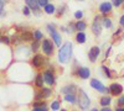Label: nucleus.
<instances>
[{
	"mask_svg": "<svg viewBox=\"0 0 124 111\" xmlns=\"http://www.w3.org/2000/svg\"><path fill=\"white\" fill-rule=\"evenodd\" d=\"M72 57H73V45H72V42L67 41L65 43H62V46L58 48V53H57L58 63L68 64L71 62Z\"/></svg>",
	"mask_w": 124,
	"mask_h": 111,
	"instance_id": "nucleus-1",
	"label": "nucleus"
},
{
	"mask_svg": "<svg viewBox=\"0 0 124 111\" xmlns=\"http://www.w3.org/2000/svg\"><path fill=\"white\" fill-rule=\"evenodd\" d=\"M77 105L82 111H87L91 106V99L83 89L77 90Z\"/></svg>",
	"mask_w": 124,
	"mask_h": 111,
	"instance_id": "nucleus-2",
	"label": "nucleus"
},
{
	"mask_svg": "<svg viewBox=\"0 0 124 111\" xmlns=\"http://www.w3.org/2000/svg\"><path fill=\"white\" fill-rule=\"evenodd\" d=\"M46 28H47V32L50 33V37H51V41L55 43L56 47H61L62 46V36L61 33L58 32V30L56 28V26L54 24H47L46 25Z\"/></svg>",
	"mask_w": 124,
	"mask_h": 111,
	"instance_id": "nucleus-3",
	"label": "nucleus"
},
{
	"mask_svg": "<svg viewBox=\"0 0 124 111\" xmlns=\"http://www.w3.org/2000/svg\"><path fill=\"white\" fill-rule=\"evenodd\" d=\"M55 43L51 41V38H44L42 41H41V51L42 53L45 54V57H52L54 53H55Z\"/></svg>",
	"mask_w": 124,
	"mask_h": 111,
	"instance_id": "nucleus-4",
	"label": "nucleus"
},
{
	"mask_svg": "<svg viewBox=\"0 0 124 111\" xmlns=\"http://www.w3.org/2000/svg\"><path fill=\"white\" fill-rule=\"evenodd\" d=\"M102 21H103V17H102L101 15H96L94 19H93L92 25H91V31H92V33L94 35V36H97V37L101 36V33H102V27H103Z\"/></svg>",
	"mask_w": 124,
	"mask_h": 111,
	"instance_id": "nucleus-5",
	"label": "nucleus"
},
{
	"mask_svg": "<svg viewBox=\"0 0 124 111\" xmlns=\"http://www.w3.org/2000/svg\"><path fill=\"white\" fill-rule=\"evenodd\" d=\"M31 65H32L34 68H42L45 65L48 67V59L42 56V54H40V53H36L32 58H31Z\"/></svg>",
	"mask_w": 124,
	"mask_h": 111,
	"instance_id": "nucleus-6",
	"label": "nucleus"
},
{
	"mask_svg": "<svg viewBox=\"0 0 124 111\" xmlns=\"http://www.w3.org/2000/svg\"><path fill=\"white\" fill-rule=\"evenodd\" d=\"M76 70H73L72 72V74L78 77L79 79L82 80H86V79H89L91 78V69L87 68V67H77L75 68Z\"/></svg>",
	"mask_w": 124,
	"mask_h": 111,
	"instance_id": "nucleus-7",
	"label": "nucleus"
},
{
	"mask_svg": "<svg viewBox=\"0 0 124 111\" xmlns=\"http://www.w3.org/2000/svg\"><path fill=\"white\" fill-rule=\"evenodd\" d=\"M42 77H44V82H45L46 85L54 86V85L56 84V75H55V72H54V70H51V69L44 70Z\"/></svg>",
	"mask_w": 124,
	"mask_h": 111,
	"instance_id": "nucleus-8",
	"label": "nucleus"
},
{
	"mask_svg": "<svg viewBox=\"0 0 124 111\" xmlns=\"http://www.w3.org/2000/svg\"><path fill=\"white\" fill-rule=\"evenodd\" d=\"M89 84H91V88H93L94 90H97V91H99L102 94H108V88L103 84L99 79H96V78L91 79Z\"/></svg>",
	"mask_w": 124,
	"mask_h": 111,
	"instance_id": "nucleus-9",
	"label": "nucleus"
},
{
	"mask_svg": "<svg viewBox=\"0 0 124 111\" xmlns=\"http://www.w3.org/2000/svg\"><path fill=\"white\" fill-rule=\"evenodd\" d=\"M123 85L119 83H112L108 88V94H110L112 96H120L123 94Z\"/></svg>",
	"mask_w": 124,
	"mask_h": 111,
	"instance_id": "nucleus-10",
	"label": "nucleus"
},
{
	"mask_svg": "<svg viewBox=\"0 0 124 111\" xmlns=\"http://www.w3.org/2000/svg\"><path fill=\"white\" fill-rule=\"evenodd\" d=\"M25 3H26V6L30 7L31 13H32L36 17L41 16V9L37 5V0H25Z\"/></svg>",
	"mask_w": 124,
	"mask_h": 111,
	"instance_id": "nucleus-11",
	"label": "nucleus"
},
{
	"mask_svg": "<svg viewBox=\"0 0 124 111\" xmlns=\"http://www.w3.org/2000/svg\"><path fill=\"white\" fill-rule=\"evenodd\" d=\"M101 54V48L98 46H93L89 48V52H88V59H89V62L92 63H96L97 62V59Z\"/></svg>",
	"mask_w": 124,
	"mask_h": 111,
	"instance_id": "nucleus-12",
	"label": "nucleus"
},
{
	"mask_svg": "<svg viewBox=\"0 0 124 111\" xmlns=\"http://www.w3.org/2000/svg\"><path fill=\"white\" fill-rule=\"evenodd\" d=\"M77 86L76 84H67L63 88H61V93L66 95V94H77Z\"/></svg>",
	"mask_w": 124,
	"mask_h": 111,
	"instance_id": "nucleus-13",
	"label": "nucleus"
},
{
	"mask_svg": "<svg viewBox=\"0 0 124 111\" xmlns=\"http://www.w3.org/2000/svg\"><path fill=\"white\" fill-rule=\"evenodd\" d=\"M99 13L101 14H103V15H107V14H109L110 11H112V9H113V5H112V3L110 1H104V3H102L101 5H99Z\"/></svg>",
	"mask_w": 124,
	"mask_h": 111,
	"instance_id": "nucleus-14",
	"label": "nucleus"
},
{
	"mask_svg": "<svg viewBox=\"0 0 124 111\" xmlns=\"http://www.w3.org/2000/svg\"><path fill=\"white\" fill-rule=\"evenodd\" d=\"M20 38H21V41H25V42H32L34 41V35L31 31H23L20 33Z\"/></svg>",
	"mask_w": 124,
	"mask_h": 111,
	"instance_id": "nucleus-15",
	"label": "nucleus"
},
{
	"mask_svg": "<svg viewBox=\"0 0 124 111\" xmlns=\"http://www.w3.org/2000/svg\"><path fill=\"white\" fill-rule=\"evenodd\" d=\"M39 90L41 91V94H42L44 100H46V99L51 98V95H52V93H54L52 88H50V86H44V88H41V89H39Z\"/></svg>",
	"mask_w": 124,
	"mask_h": 111,
	"instance_id": "nucleus-16",
	"label": "nucleus"
},
{
	"mask_svg": "<svg viewBox=\"0 0 124 111\" xmlns=\"http://www.w3.org/2000/svg\"><path fill=\"white\" fill-rule=\"evenodd\" d=\"M45 85V82H44V77H42V73H39L35 75V86L37 89H41L44 88Z\"/></svg>",
	"mask_w": 124,
	"mask_h": 111,
	"instance_id": "nucleus-17",
	"label": "nucleus"
},
{
	"mask_svg": "<svg viewBox=\"0 0 124 111\" xmlns=\"http://www.w3.org/2000/svg\"><path fill=\"white\" fill-rule=\"evenodd\" d=\"M112 104V98H110V95H104V96H102L101 99H99V105L102 106V107H107V106H109Z\"/></svg>",
	"mask_w": 124,
	"mask_h": 111,
	"instance_id": "nucleus-18",
	"label": "nucleus"
},
{
	"mask_svg": "<svg viewBox=\"0 0 124 111\" xmlns=\"http://www.w3.org/2000/svg\"><path fill=\"white\" fill-rule=\"evenodd\" d=\"M87 28V22L85 20H78L76 21V30L77 32H85V30Z\"/></svg>",
	"mask_w": 124,
	"mask_h": 111,
	"instance_id": "nucleus-19",
	"label": "nucleus"
},
{
	"mask_svg": "<svg viewBox=\"0 0 124 111\" xmlns=\"http://www.w3.org/2000/svg\"><path fill=\"white\" fill-rule=\"evenodd\" d=\"M75 38H76V42L79 43V45H83L87 41V36H86L85 32H77L76 36H75Z\"/></svg>",
	"mask_w": 124,
	"mask_h": 111,
	"instance_id": "nucleus-20",
	"label": "nucleus"
},
{
	"mask_svg": "<svg viewBox=\"0 0 124 111\" xmlns=\"http://www.w3.org/2000/svg\"><path fill=\"white\" fill-rule=\"evenodd\" d=\"M63 99H65V101L70 103L71 105H75L77 103V94H66Z\"/></svg>",
	"mask_w": 124,
	"mask_h": 111,
	"instance_id": "nucleus-21",
	"label": "nucleus"
},
{
	"mask_svg": "<svg viewBox=\"0 0 124 111\" xmlns=\"http://www.w3.org/2000/svg\"><path fill=\"white\" fill-rule=\"evenodd\" d=\"M40 48H41V43H40V41H35V39H34V41L30 43V51H31V52H34L35 54L37 53V51H39Z\"/></svg>",
	"mask_w": 124,
	"mask_h": 111,
	"instance_id": "nucleus-22",
	"label": "nucleus"
},
{
	"mask_svg": "<svg viewBox=\"0 0 124 111\" xmlns=\"http://www.w3.org/2000/svg\"><path fill=\"white\" fill-rule=\"evenodd\" d=\"M44 11H45L46 14H48V15H52V14L56 13V7H55L54 4H47V5L44 7Z\"/></svg>",
	"mask_w": 124,
	"mask_h": 111,
	"instance_id": "nucleus-23",
	"label": "nucleus"
},
{
	"mask_svg": "<svg viewBox=\"0 0 124 111\" xmlns=\"http://www.w3.org/2000/svg\"><path fill=\"white\" fill-rule=\"evenodd\" d=\"M50 107H51V110L52 111H60L61 109V101L60 100H54L52 103H51V105H50Z\"/></svg>",
	"mask_w": 124,
	"mask_h": 111,
	"instance_id": "nucleus-24",
	"label": "nucleus"
},
{
	"mask_svg": "<svg viewBox=\"0 0 124 111\" xmlns=\"http://www.w3.org/2000/svg\"><path fill=\"white\" fill-rule=\"evenodd\" d=\"M47 103L45 100H34L32 103V107H46Z\"/></svg>",
	"mask_w": 124,
	"mask_h": 111,
	"instance_id": "nucleus-25",
	"label": "nucleus"
},
{
	"mask_svg": "<svg viewBox=\"0 0 124 111\" xmlns=\"http://www.w3.org/2000/svg\"><path fill=\"white\" fill-rule=\"evenodd\" d=\"M102 24H103V26H104L106 28H108V30L113 27V22H112V20H110L109 17H107V16L103 17V21H102Z\"/></svg>",
	"mask_w": 124,
	"mask_h": 111,
	"instance_id": "nucleus-26",
	"label": "nucleus"
},
{
	"mask_svg": "<svg viewBox=\"0 0 124 111\" xmlns=\"http://www.w3.org/2000/svg\"><path fill=\"white\" fill-rule=\"evenodd\" d=\"M66 9H67V5L66 4H62V5H60L58 6V9H56V15L60 17V16H62L65 13H66Z\"/></svg>",
	"mask_w": 124,
	"mask_h": 111,
	"instance_id": "nucleus-27",
	"label": "nucleus"
},
{
	"mask_svg": "<svg viewBox=\"0 0 124 111\" xmlns=\"http://www.w3.org/2000/svg\"><path fill=\"white\" fill-rule=\"evenodd\" d=\"M32 35H34V39L35 41H42L44 39V33L40 31V30H35V31L32 32Z\"/></svg>",
	"mask_w": 124,
	"mask_h": 111,
	"instance_id": "nucleus-28",
	"label": "nucleus"
},
{
	"mask_svg": "<svg viewBox=\"0 0 124 111\" xmlns=\"http://www.w3.org/2000/svg\"><path fill=\"white\" fill-rule=\"evenodd\" d=\"M101 68H102V70H103V72H104V75H106V78H108V79H113L112 72H110V69H109L108 67H106V65H102Z\"/></svg>",
	"mask_w": 124,
	"mask_h": 111,
	"instance_id": "nucleus-29",
	"label": "nucleus"
},
{
	"mask_svg": "<svg viewBox=\"0 0 124 111\" xmlns=\"http://www.w3.org/2000/svg\"><path fill=\"white\" fill-rule=\"evenodd\" d=\"M67 30H68V33H73V32H76V31H77V30H76V22H73V21L68 22Z\"/></svg>",
	"mask_w": 124,
	"mask_h": 111,
	"instance_id": "nucleus-30",
	"label": "nucleus"
},
{
	"mask_svg": "<svg viewBox=\"0 0 124 111\" xmlns=\"http://www.w3.org/2000/svg\"><path fill=\"white\" fill-rule=\"evenodd\" d=\"M0 42H3L4 45H10V37L6 35H1L0 36Z\"/></svg>",
	"mask_w": 124,
	"mask_h": 111,
	"instance_id": "nucleus-31",
	"label": "nucleus"
},
{
	"mask_svg": "<svg viewBox=\"0 0 124 111\" xmlns=\"http://www.w3.org/2000/svg\"><path fill=\"white\" fill-rule=\"evenodd\" d=\"M5 4H6V0H0V16H5V11H4Z\"/></svg>",
	"mask_w": 124,
	"mask_h": 111,
	"instance_id": "nucleus-32",
	"label": "nucleus"
},
{
	"mask_svg": "<svg viewBox=\"0 0 124 111\" xmlns=\"http://www.w3.org/2000/svg\"><path fill=\"white\" fill-rule=\"evenodd\" d=\"M110 3L113 6H116V7H119L120 5H123L124 3V0H110Z\"/></svg>",
	"mask_w": 124,
	"mask_h": 111,
	"instance_id": "nucleus-33",
	"label": "nucleus"
},
{
	"mask_svg": "<svg viewBox=\"0 0 124 111\" xmlns=\"http://www.w3.org/2000/svg\"><path fill=\"white\" fill-rule=\"evenodd\" d=\"M82 17H83V11L82 10H77L75 13V19H77V21H78V20H82Z\"/></svg>",
	"mask_w": 124,
	"mask_h": 111,
	"instance_id": "nucleus-34",
	"label": "nucleus"
},
{
	"mask_svg": "<svg viewBox=\"0 0 124 111\" xmlns=\"http://www.w3.org/2000/svg\"><path fill=\"white\" fill-rule=\"evenodd\" d=\"M23 14H24L25 16H30V15H31V10H30V7H29V6H26V5H25V6L23 7Z\"/></svg>",
	"mask_w": 124,
	"mask_h": 111,
	"instance_id": "nucleus-35",
	"label": "nucleus"
},
{
	"mask_svg": "<svg viewBox=\"0 0 124 111\" xmlns=\"http://www.w3.org/2000/svg\"><path fill=\"white\" fill-rule=\"evenodd\" d=\"M48 4V0H37V5L40 7H45Z\"/></svg>",
	"mask_w": 124,
	"mask_h": 111,
	"instance_id": "nucleus-36",
	"label": "nucleus"
},
{
	"mask_svg": "<svg viewBox=\"0 0 124 111\" xmlns=\"http://www.w3.org/2000/svg\"><path fill=\"white\" fill-rule=\"evenodd\" d=\"M117 104H118V106H124V95H120L119 98H118V100H117Z\"/></svg>",
	"mask_w": 124,
	"mask_h": 111,
	"instance_id": "nucleus-37",
	"label": "nucleus"
},
{
	"mask_svg": "<svg viewBox=\"0 0 124 111\" xmlns=\"http://www.w3.org/2000/svg\"><path fill=\"white\" fill-rule=\"evenodd\" d=\"M35 100H44V98H42V94H41V91L39 90V91L35 94Z\"/></svg>",
	"mask_w": 124,
	"mask_h": 111,
	"instance_id": "nucleus-38",
	"label": "nucleus"
},
{
	"mask_svg": "<svg viewBox=\"0 0 124 111\" xmlns=\"http://www.w3.org/2000/svg\"><path fill=\"white\" fill-rule=\"evenodd\" d=\"M119 25H120L122 27H124V15H122L120 19H119Z\"/></svg>",
	"mask_w": 124,
	"mask_h": 111,
	"instance_id": "nucleus-39",
	"label": "nucleus"
},
{
	"mask_svg": "<svg viewBox=\"0 0 124 111\" xmlns=\"http://www.w3.org/2000/svg\"><path fill=\"white\" fill-rule=\"evenodd\" d=\"M60 30H61L62 32H66V33H68V30H67V27H65V26H61V27H60Z\"/></svg>",
	"mask_w": 124,
	"mask_h": 111,
	"instance_id": "nucleus-40",
	"label": "nucleus"
},
{
	"mask_svg": "<svg viewBox=\"0 0 124 111\" xmlns=\"http://www.w3.org/2000/svg\"><path fill=\"white\" fill-rule=\"evenodd\" d=\"M110 49H112V47H108V48H107V52H106V58H104V59H107V58H108V56H109V53H110Z\"/></svg>",
	"mask_w": 124,
	"mask_h": 111,
	"instance_id": "nucleus-41",
	"label": "nucleus"
},
{
	"mask_svg": "<svg viewBox=\"0 0 124 111\" xmlns=\"http://www.w3.org/2000/svg\"><path fill=\"white\" fill-rule=\"evenodd\" d=\"M99 111H112V109H110L109 106H107V107H102Z\"/></svg>",
	"mask_w": 124,
	"mask_h": 111,
	"instance_id": "nucleus-42",
	"label": "nucleus"
},
{
	"mask_svg": "<svg viewBox=\"0 0 124 111\" xmlns=\"http://www.w3.org/2000/svg\"><path fill=\"white\" fill-rule=\"evenodd\" d=\"M114 111H124V107H117Z\"/></svg>",
	"mask_w": 124,
	"mask_h": 111,
	"instance_id": "nucleus-43",
	"label": "nucleus"
},
{
	"mask_svg": "<svg viewBox=\"0 0 124 111\" xmlns=\"http://www.w3.org/2000/svg\"><path fill=\"white\" fill-rule=\"evenodd\" d=\"M91 111H99V110H98L97 107H92V109H91Z\"/></svg>",
	"mask_w": 124,
	"mask_h": 111,
	"instance_id": "nucleus-44",
	"label": "nucleus"
},
{
	"mask_svg": "<svg viewBox=\"0 0 124 111\" xmlns=\"http://www.w3.org/2000/svg\"><path fill=\"white\" fill-rule=\"evenodd\" d=\"M60 111H67V110H65V109H61Z\"/></svg>",
	"mask_w": 124,
	"mask_h": 111,
	"instance_id": "nucleus-45",
	"label": "nucleus"
},
{
	"mask_svg": "<svg viewBox=\"0 0 124 111\" xmlns=\"http://www.w3.org/2000/svg\"><path fill=\"white\" fill-rule=\"evenodd\" d=\"M77 1H85V0H77Z\"/></svg>",
	"mask_w": 124,
	"mask_h": 111,
	"instance_id": "nucleus-46",
	"label": "nucleus"
},
{
	"mask_svg": "<svg viewBox=\"0 0 124 111\" xmlns=\"http://www.w3.org/2000/svg\"><path fill=\"white\" fill-rule=\"evenodd\" d=\"M73 111H77V110H73Z\"/></svg>",
	"mask_w": 124,
	"mask_h": 111,
	"instance_id": "nucleus-47",
	"label": "nucleus"
}]
</instances>
